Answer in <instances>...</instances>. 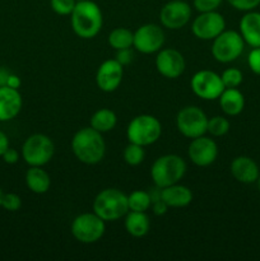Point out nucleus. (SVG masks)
<instances>
[{
    "mask_svg": "<svg viewBox=\"0 0 260 261\" xmlns=\"http://www.w3.org/2000/svg\"><path fill=\"white\" fill-rule=\"evenodd\" d=\"M71 150L79 162L93 166L101 162L106 154V143L102 133L93 127H82L71 139Z\"/></svg>",
    "mask_w": 260,
    "mask_h": 261,
    "instance_id": "nucleus-1",
    "label": "nucleus"
},
{
    "mask_svg": "<svg viewBox=\"0 0 260 261\" xmlns=\"http://www.w3.org/2000/svg\"><path fill=\"white\" fill-rule=\"evenodd\" d=\"M71 28L78 37L91 40L99 33L103 25V15L98 4L92 0L76 2L70 14Z\"/></svg>",
    "mask_w": 260,
    "mask_h": 261,
    "instance_id": "nucleus-2",
    "label": "nucleus"
},
{
    "mask_svg": "<svg viewBox=\"0 0 260 261\" xmlns=\"http://www.w3.org/2000/svg\"><path fill=\"white\" fill-rule=\"evenodd\" d=\"M188 171L186 161L178 154H165L158 157L150 167L153 184L163 189L180 182Z\"/></svg>",
    "mask_w": 260,
    "mask_h": 261,
    "instance_id": "nucleus-3",
    "label": "nucleus"
},
{
    "mask_svg": "<svg viewBox=\"0 0 260 261\" xmlns=\"http://www.w3.org/2000/svg\"><path fill=\"white\" fill-rule=\"evenodd\" d=\"M93 212L105 222L119 221L129 212L127 195L119 189H103L94 198Z\"/></svg>",
    "mask_w": 260,
    "mask_h": 261,
    "instance_id": "nucleus-4",
    "label": "nucleus"
},
{
    "mask_svg": "<svg viewBox=\"0 0 260 261\" xmlns=\"http://www.w3.org/2000/svg\"><path fill=\"white\" fill-rule=\"evenodd\" d=\"M162 135V124L155 116L142 114L133 117L126 127V138L129 143L142 147L154 144Z\"/></svg>",
    "mask_w": 260,
    "mask_h": 261,
    "instance_id": "nucleus-5",
    "label": "nucleus"
},
{
    "mask_svg": "<svg viewBox=\"0 0 260 261\" xmlns=\"http://www.w3.org/2000/svg\"><path fill=\"white\" fill-rule=\"evenodd\" d=\"M70 231L74 239L81 244H96L106 232V222L94 212L82 213L73 219Z\"/></svg>",
    "mask_w": 260,
    "mask_h": 261,
    "instance_id": "nucleus-6",
    "label": "nucleus"
},
{
    "mask_svg": "<svg viewBox=\"0 0 260 261\" xmlns=\"http://www.w3.org/2000/svg\"><path fill=\"white\" fill-rule=\"evenodd\" d=\"M245 41L241 33L233 30H224L212 43L211 53L214 60L221 64H228L237 60L242 55Z\"/></svg>",
    "mask_w": 260,
    "mask_h": 261,
    "instance_id": "nucleus-7",
    "label": "nucleus"
},
{
    "mask_svg": "<svg viewBox=\"0 0 260 261\" xmlns=\"http://www.w3.org/2000/svg\"><path fill=\"white\" fill-rule=\"evenodd\" d=\"M55 154V144L53 139L45 134H32L22 145V158L28 166L43 167L53 160Z\"/></svg>",
    "mask_w": 260,
    "mask_h": 261,
    "instance_id": "nucleus-8",
    "label": "nucleus"
},
{
    "mask_svg": "<svg viewBox=\"0 0 260 261\" xmlns=\"http://www.w3.org/2000/svg\"><path fill=\"white\" fill-rule=\"evenodd\" d=\"M208 119L209 117L200 107L189 105L183 107L176 115V127L185 138L195 139L206 134Z\"/></svg>",
    "mask_w": 260,
    "mask_h": 261,
    "instance_id": "nucleus-9",
    "label": "nucleus"
},
{
    "mask_svg": "<svg viewBox=\"0 0 260 261\" xmlns=\"http://www.w3.org/2000/svg\"><path fill=\"white\" fill-rule=\"evenodd\" d=\"M190 88L196 97L204 101L218 99L224 91L221 75L209 69H203L194 74L190 81Z\"/></svg>",
    "mask_w": 260,
    "mask_h": 261,
    "instance_id": "nucleus-10",
    "label": "nucleus"
},
{
    "mask_svg": "<svg viewBox=\"0 0 260 261\" xmlns=\"http://www.w3.org/2000/svg\"><path fill=\"white\" fill-rule=\"evenodd\" d=\"M166 41L165 31L155 23H145L135 30L133 47L140 54L150 55L163 47Z\"/></svg>",
    "mask_w": 260,
    "mask_h": 261,
    "instance_id": "nucleus-11",
    "label": "nucleus"
},
{
    "mask_svg": "<svg viewBox=\"0 0 260 261\" xmlns=\"http://www.w3.org/2000/svg\"><path fill=\"white\" fill-rule=\"evenodd\" d=\"M224 30L226 19L217 10L199 13L191 23V32L198 40L201 41H213Z\"/></svg>",
    "mask_w": 260,
    "mask_h": 261,
    "instance_id": "nucleus-12",
    "label": "nucleus"
},
{
    "mask_svg": "<svg viewBox=\"0 0 260 261\" xmlns=\"http://www.w3.org/2000/svg\"><path fill=\"white\" fill-rule=\"evenodd\" d=\"M193 10L185 0H170L160 12L161 25L167 30H181L191 19Z\"/></svg>",
    "mask_w": 260,
    "mask_h": 261,
    "instance_id": "nucleus-13",
    "label": "nucleus"
},
{
    "mask_svg": "<svg viewBox=\"0 0 260 261\" xmlns=\"http://www.w3.org/2000/svg\"><path fill=\"white\" fill-rule=\"evenodd\" d=\"M155 69L167 79H177L186 69V61L183 54L172 47L161 48L155 55Z\"/></svg>",
    "mask_w": 260,
    "mask_h": 261,
    "instance_id": "nucleus-14",
    "label": "nucleus"
},
{
    "mask_svg": "<svg viewBox=\"0 0 260 261\" xmlns=\"http://www.w3.org/2000/svg\"><path fill=\"white\" fill-rule=\"evenodd\" d=\"M188 157L198 167H208L216 162L218 157V145L211 137H201L191 139L188 148Z\"/></svg>",
    "mask_w": 260,
    "mask_h": 261,
    "instance_id": "nucleus-15",
    "label": "nucleus"
},
{
    "mask_svg": "<svg viewBox=\"0 0 260 261\" xmlns=\"http://www.w3.org/2000/svg\"><path fill=\"white\" fill-rule=\"evenodd\" d=\"M124 78V66L116 59L105 60L96 73V84L102 92L111 93L121 86Z\"/></svg>",
    "mask_w": 260,
    "mask_h": 261,
    "instance_id": "nucleus-16",
    "label": "nucleus"
},
{
    "mask_svg": "<svg viewBox=\"0 0 260 261\" xmlns=\"http://www.w3.org/2000/svg\"><path fill=\"white\" fill-rule=\"evenodd\" d=\"M232 177L241 184H254L259 180L260 171L257 163L247 155H239L233 158L229 166Z\"/></svg>",
    "mask_w": 260,
    "mask_h": 261,
    "instance_id": "nucleus-17",
    "label": "nucleus"
},
{
    "mask_svg": "<svg viewBox=\"0 0 260 261\" xmlns=\"http://www.w3.org/2000/svg\"><path fill=\"white\" fill-rule=\"evenodd\" d=\"M23 106L22 94L8 86L0 87V121H10L19 115Z\"/></svg>",
    "mask_w": 260,
    "mask_h": 261,
    "instance_id": "nucleus-18",
    "label": "nucleus"
},
{
    "mask_svg": "<svg viewBox=\"0 0 260 261\" xmlns=\"http://www.w3.org/2000/svg\"><path fill=\"white\" fill-rule=\"evenodd\" d=\"M193 191L180 182L161 189V199L168 208H185L193 201Z\"/></svg>",
    "mask_w": 260,
    "mask_h": 261,
    "instance_id": "nucleus-19",
    "label": "nucleus"
},
{
    "mask_svg": "<svg viewBox=\"0 0 260 261\" xmlns=\"http://www.w3.org/2000/svg\"><path fill=\"white\" fill-rule=\"evenodd\" d=\"M240 33L245 43L251 47H260V12L250 10L240 20Z\"/></svg>",
    "mask_w": 260,
    "mask_h": 261,
    "instance_id": "nucleus-20",
    "label": "nucleus"
},
{
    "mask_svg": "<svg viewBox=\"0 0 260 261\" xmlns=\"http://www.w3.org/2000/svg\"><path fill=\"white\" fill-rule=\"evenodd\" d=\"M218 101L221 110L227 116H237L245 109V96L237 88H224Z\"/></svg>",
    "mask_w": 260,
    "mask_h": 261,
    "instance_id": "nucleus-21",
    "label": "nucleus"
},
{
    "mask_svg": "<svg viewBox=\"0 0 260 261\" xmlns=\"http://www.w3.org/2000/svg\"><path fill=\"white\" fill-rule=\"evenodd\" d=\"M125 231L135 239L147 236L150 229V221L147 212L129 211L125 216Z\"/></svg>",
    "mask_w": 260,
    "mask_h": 261,
    "instance_id": "nucleus-22",
    "label": "nucleus"
},
{
    "mask_svg": "<svg viewBox=\"0 0 260 261\" xmlns=\"http://www.w3.org/2000/svg\"><path fill=\"white\" fill-rule=\"evenodd\" d=\"M25 185L33 194L42 195L50 190L51 177L46 170L38 166H30L25 172Z\"/></svg>",
    "mask_w": 260,
    "mask_h": 261,
    "instance_id": "nucleus-23",
    "label": "nucleus"
},
{
    "mask_svg": "<svg viewBox=\"0 0 260 261\" xmlns=\"http://www.w3.org/2000/svg\"><path fill=\"white\" fill-rule=\"evenodd\" d=\"M117 116L112 110L110 109H99L94 112L89 120V126L93 127L97 132L109 133L116 126Z\"/></svg>",
    "mask_w": 260,
    "mask_h": 261,
    "instance_id": "nucleus-24",
    "label": "nucleus"
},
{
    "mask_svg": "<svg viewBox=\"0 0 260 261\" xmlns=\"http://www.w3.org/2000/svg\"><path fill=\"white\" fill-rule=\"evenodd\" d=\"M109 45L114 50H122V48L133 47V41H134V32L129 28L117 27L112 30L109 35Z\"/></svg>",
    "mask_w": 260,
    "mask_h": 261,
    "instance_id": "nucleus-25",
    "label": "nucleus"
},
{
    "mask_svg": "<svg viewBox=\"0 0 260 261\" xmlns=\"http://www.w3.org/2000/svg\"><path fill=\"white\" fill-rule=\"evenodd\" d=\"M127 205L129 211L147 212L152 206V199L148 191L134 190L127 195Z\"/></svg>",
    "mask_w": 260,
    "mask_h": 261,
    "instance_id": "nucleus-26",
    "label": "nucleus"
},
{
    "mask_svg": "<svg viewBox=\"0 0 260 261\" xmlns=\"http://www.w3.org/2000/svg\"><path fill=\"white\" fill-rule=\"evenodd\" d=\"M122 158H124L125 163L132 166V167L142 165L145 160L144 147L139 144H134V143H129L125 147L124 152H122Z\"/></svg>",
    "mask_w": 260,
    "mask_h": 261,
    "instance_id": "nucleus-27",
    "label": "nucleus"
},
{
    "mask_svg": "<svg viewBox=\"0 0 260 261\" xmlns=\"http://www.w3.org/2000/svg\"><path fill=\"white\" fill-rule=\"evenodd\" d=\"M229 124L228 119L222 115H216V116L208 119V126H206V133L214 138H219L226 135L229 132Z\"/></svg>",
    "mask_w": 260,
    "mask_h": 261,
    "instance_id": "nucleus-28",
    "label": "nucleus"
},
{
    "mask_svg": "<svg viewBox=\"0 0 260 261\" xmlns=\"http://www.w3.org/2000/svg\"><path fill=\"white\" fill-rule=\"evenodd\" d=\"M224 88H237L244 82V74L237 68H228L221 74Z\"/></svg>",
    "mask_w": 260,
    "mask_h": 261,
    "instance_id": "nucleus-29",
    "label": "nucleus"
},
{
    "mask_svg": "<svg viewBox=\"0 0 260 261\" xmlns=\"http://www.w3.org/2000/svg\"><path fill=\"white\" fill-rule=\"evenodd\" d=\"M76 4V0H50L51 9L59 15H70Z\"/></svg>",
    "mask_w": 260,
    "mask_h": 261,
    "instance_id": "nucleus-30",
    "label": "nucleus"
},
{
    "mask_svg": "<svg viewBox=\"0 0 260 261\" xmlns=\"http://www.w3.org/2000/svg\"><path fill=\"white\" fill-rule=\"evenodd\" d=\"M2 206L8 212H17L22 206V199L15 193H4L2 200Z\"/></svg>",
    "mask_w": 260,
    "mask_h": 261,
    "instance_id": "nucleus-31",
    "label": "nucleus"
},
{
    "mask_svg": "<svg viewBox=\"0 0 260 261\" xmlns=\"http://www.w3.org/2000/svg\"><path fill=\"white\" fill-rule=\"evenodd\" d=\"M223 0H193V7L199 13L214 12L222 5Z\"/></svg>",
    "mask_w": 260,
    "mask_h": 261,
    "instance_id": "nucleus-32",
    "label": "nucleus"
},
{
    "mask_svg": "<svg viewBox=\"0 0 260 261\" xmlns=\"http://www.w3.org/2000/svg\"><path fill=\"white\" fill-rule=\"evenodd\" d=\"M227 2L232 8L241 12H250L260 5V0H227Z\"/></svg>",
    "mask_w": 260,
    "mask_h": 261,
    "instance_id": "nucleus-33",
    "label": "nucleus"
},
{
    "mask_svg": "<svg viewBox=\"0 0 260 261\" xmlns=\"http://www.w3.org/2000/svg\"><path fill=\"white\" fill-rule=\"evenodd\" d=\"M247 65L252 73L260 75V47H252L247 55Z\"/></svg>",
    "mask_w": 260,
    "mask_h": 261,
    "instance_id": "nucleus-34",
    "label": "nucleus"
},
{
    "mask_svg": "<svg viewBox=\"0 0 260 261\" xmlns=\"http://www.w3.org/2000/svg\"><path fill=\"white\" fill-rule=\"evenodd\" d=\"M116 59L122 66L129 65L133 60H134V51H133L132 47L129 48H122V50L116 51Z\"/></svg>",
    "mask_w": 260,
    "mask_h": 261,
    "instance_id": "nucleus-35",
    "label": "nucleus"
},
{
    "mask_svg": "<svg viewBox=\"0 0 260 261\" xmlns=\"http://www.w3.org/2000/svg\"><path fill=\"white\" fill-rule=\"evenodd\" d=\"M19 152H18L17 149H14V148H8L7 150L4 152V154L2 155L3 161H4L5 163H8V165H15V163L19 161Z\"/></svg>",
    "mask_w": 260,
    "mask_h": 261,
    "instance_id": "nucleus-36",
    "label": "nucleus"
},
{
    "mask_svg": "<svg viewBox=\"0 0 260 261\" xmlns=\"http://www.w3.org/2000/svg\"><path fill=\"white\" fill-rule=\"evenodd\" d=\"M150 208H152V212L155 214V216H165V214L168 212V209H170L167 204H166L162 199H160V200L157 201H153Z\"/></svg>",
    "mask_w": 260,
    "mask_h": 261,
    "instance_id": "nucleus-37",
    "label": "nucleus"
},
{
    "mask_svg": "<svg viewBox=\"0 0 260 261\" xmlns=\"http://www.w3.org/2000/svg\"><path fill=\"white\" fill-rule=\"evenodd\" d=\"M20 84H22V81H20V78L17 75V74H9V76H8V81H7L8 87H10V88H14V89H19Z\"/></svg>",
    "mask_w": 260,
    "mask_h": 261,
    "instance_id": "nucleus-38",
    "label": "nucleus"
},
{
    "mask_svg": "<svg viewBox=\"0 0 260 261\" xmlns=\"http://www.w3.org/2000/svg\"><path fill=\"white\" fill-rule=\"evenodd\" d=\"M8 148H9V139H8L7 134L0 130V157L4 154V152Z\"/></svg>",
    "mask_w": 260,
    "mask_h": 261,
    "instance_id": "nucleus-39",
    "label": "nucleus"
},
{
    "mask_svg": "<svg viewBox=\"0 0 260 261\" xmlns=\"http://www.w3.org/2000/svg\"><path fill=\"white\" fill-rule=\"evenodd\" d=\"M10 73H8L5 69L0 68V87L3 86H7V81H8V76H9Z\"/></svg>",
    "mask_w": 260,
    "mask_h": 261,
    "instance_id": "nucleus-40",
    "label": "nucleus"
},
{
    "mask_svg": "<svg viewBox=\"0 0 260 261\" xmlns=\"http://www.w3.org/2000/svg\"><path fill=\"white\" fill-rule=\"evenodd\" d=\"M3 195H4V193H3L2 188H0V206H2V200H3Z\"/></svg>",
    "mask_w": 260,
    "mask_h": 261,
    "instance_id": "nucleus-41",
    "label": "nucleus"
},
{
    "mask_svg": "<svg viewBox=\"0 0 260 261\" xmlns=\"http://www.w3.org/2000/svg\"><path fill=\"white\" fill-rule=\"evenodd\" d=\"M257 186H259V191H260V177H259V180H257Z\"/></svg>",
    "mask_w": 260,
    "mask_h": 261,
    "instance_id": "nucleus-42",
    "label": "nucleus"
},
{
    "mask_svg": "<svg viewBox=\"0 0 260 261\" xmlns=\"http://www.w3.org/2000/svg\"><path fill=\"white\" fill-rule=\"evenodd\" d=\"M76 2H84V0H76Z\"/></svg>",
    "mask_w": 260,
    "mask_h": 261,
    "instance_id": "nucleus-43",
    "label": "nucleus"
}]
</instances>
